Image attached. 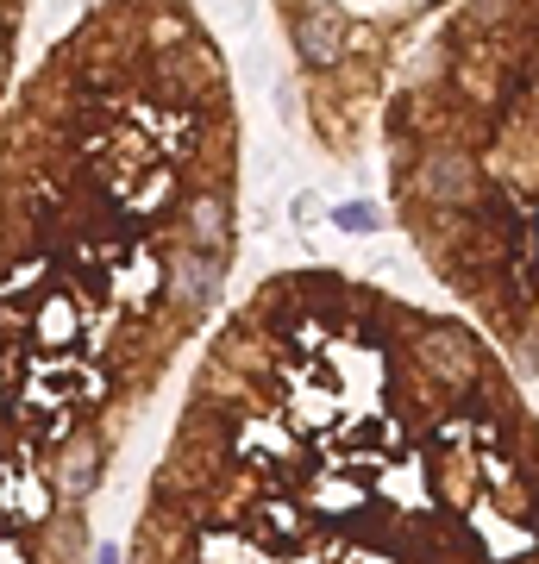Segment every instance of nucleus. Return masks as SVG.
Instances as JSON below:
<instances>
[{
  "label": "nucleus",
  "mask_w": 539,
  "mask_h": 564,
  "mask_svg": "<svg viewBox=\"0 0 539 564\" xmlns=\"http://www.w3.org/2000/svg\"><path fill=\"white\" fill-rule=\"evenodd\" d=\"M471 188H477V157H464V151H439V157H427V170H420V195L433 207H464Z\"/></svg>",
  "instance_id": "obj_1"
},
{
  "label": "nucleus",
  "mask_w": 539,
  "mask_h": 564,
  "mask_svg": "<svg viewBox=\"0 0 539 564\" xmlns=\"http://www.w3.org/2000/svg\"><path fill=\"white\" fill-rule=\"evenodd\" d=\"M220 276H226V257H201V251H182L170 264V289L182 295V308H214L220 301Z\"/></svg>",
  "instance_id": "obj_2"
},
{
  "label": "nucleus",
  "mask_w": 539,
  "mask_h": 564,
  "mask_svg": "<svg viewBox=\"0 0 539 564\" xmlns=\"http://www.w3.org/2000/svg\"><path fill=\"white\" fill-rule=\"evenodd\" d=\"M289 26H295V44L308 63H333L345 51V13H333V7H295Z\"/></svg>",
  "instance_id": "obj_3"
},
{
  "label": "nucleus",
  "mask_w": 539,
  "mask_h": 564,
  "mask_svg": "<svg viewBox=\"0 0 539 564\" xmlns=\"http://www.w3.org/2000/svg\"><path fill=\"white\" fill-rule=\"evenodd\" d=\"M427 358L445 383H464V376H477V345L458 333V326H433L427 333Z\"/></svg>",
  "instance_id": "obj_4"
},
{
  "label": "nucleus",
  "mask_w": 539,
  "mask_h": 564,
  "mask_svg": "<svg viewBox=\"0 0 539 564\" xmlns=\"http://www.w3.org/2000/svg\"><path fill=\"white\" fill-rule=\"evenodd\" d=\"M226 195H195L189 201V245L201 251V257H214L220 245H226Z\"/></svg>",
  "instance_id": "obj_5"
},
{
  "label": "nucleus",
  "mask_w": 539,
  "mask_h": 564,
  "mask_svg": "<svg viewBox=\"0 0 539 564\" xmlns=\"http://www.w3.org/2000/svg\"><path fill=\"white\" fill-rule=\"evenodd\" d=\"M101 477V458H95V445H76V452L63 458V483H69V496H88Z\"/></svg>",
  "instance_id": "obj_6"
},
{
  "label": "nucleus",
  "mask_w": 539,
  "mask_h": 564,
  "mask_svg": "<svg viewBox=\"0 0 539 564\" xmlns=\"http://www.w3.org/2000/svg\"><path fill=\"white\" fill-rule=\"evenodd\" d=\"M333 220H339L345 232H377V226H383V207H370V201H345V207H333Z\"/></svg>",
  "instance_id": "obj_7"
},
{
  "label": "nucleus",
  "mask_w": 539,
  "mask_h": 564,
  "mask_svg": "<svg viewBox=\"0 0 539 564\" xmlns=\"http://www.w3.org/2000/svg\"><path fill=\"white\" fill-rule=\"evenodd\" d=\"M95 564H120V546H101V552H95Z\"/></svg>",
  "instance_id": "obj_8"
}]
</instances>
